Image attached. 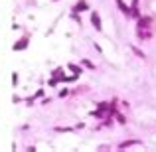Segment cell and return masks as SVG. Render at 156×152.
Listing matches in <instances>:
<instances>
[{"label":"cell","instance_id":"7a4b0ae2","mask_svg":"<svg viewBox=\"0 0 156 152\" xmlns=\"http://www.w3.org/2000/svg\"><path fill=\"white\" fill-rule=\"evenodd\" d=\"M26 45H28V38H22L20 42H16V43H14V50H18V52H20V50H24Z\"/></svg>","mask_w":156,"mask_h":152},{"label":"cell","instance_id":"277c9868","mask_svg":"<svg viewBox=\"0 0 156 152\" xmlns=\"http://www.w3.org/2000/svg\"><path fill=\"white\" fill-rule=\"evenodd\" d=\"M133 144H136V140H126V142H123L119 148H129V146H133Z\"/></svg>","mask_w":156,"mask_h":152},{"label":"cell","instance_id":"3957f363","mask_svg":"<svg viewBox=\"0 0 156 152\" xmlns=\"http://www.w3.org/2000/svg\"><path fill=\"white\" fill-rule=\"evenodd\" d=\"M117 4H119V8H121L124 14H131V8H129V6H124V2H123V0H117Z\"/></svg>","mask_w":156,"mask_h":152},{"label":"cell","instance_id":"5b68a950","mask_svg":"<svg viewBox=\"0 0 156 152\" xmlns=\"http://www.w3.org/2000/svg\"><path fill=\"white\" fill-rule=\"evenodd\" d=\"M81 63H85V67H89V69H93V67H95V65L91 63L89 59H83V61H81Z\"/></svg>","mask_w":156,"mask_h":152},{"label":"cell","instance_id":"6da1fadb","mask_svg":"<svg viewBox=\"0 0 156 152\" xmlns=\"http://www.w3.org/2000/svg\"><path fill=\"white\" fill-rule=\"evenodd\" d=\"M91 24L95 26V30H97V32H101V30H103V24H101L99 14H93V16H91Z\"/></svg>","mask_w":156,"mask_h":152},{"label":"cell","instance_id":"8992f818","mask_svg":"<svg viewBox=\"0 0 156 152\" xmlns=\"http://www.w3.org/2000/svg\"><path fill=\"white\" fill-rule=\"evenodd\" d=\"M77 10H87V4H85V2H79V4H77Z\"/></svg>","mask_w":156,"mask_h":152},{"label":"cell","instance_id":"52a82bcc","mask_svg":"<svg viewBox=\"0 0 156 152\" xmlns=\"http://www.w3.org/2000/svg\"><path fill=\"white\" fill-rule=\"evenodd\" d=\"M69 69H71V71H73V73H81V69H79L77 65H69Z\"/></svg>","mask_w":156,"mask_h":152}]
</instances>
